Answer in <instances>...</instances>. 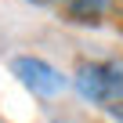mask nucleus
Returning a JSON list of instances; mask_svg holds the SVG:
<instances>
[{
    "label": "nucleus",
    "mask_w": 123,
    "mask_h": 123,
    "mask_svg": "<svg viewBox=\"0 0 123 123\" xmlns=\"http://www.w3.org/2000/svg\"><path fill=\"white\" fill-rule=\"evenodd\" d=\"M11 73L22 80V87H29L40 98H54V94L65 91V76H62L54 65L40 62V58H15L11 62Z\"/></svg>",
    "instance_id": "2"
},
{
    "label": "nucleus",
    "mask_w": 123,
    "mask_h": 123,
    "mask_svg": "<svg viewBox=\"0 0 123 123\" xmlns=\"http://www.w3.org/2000/svg\"><path fill=\"white\" fill-rule=\"evenodd\" d=\"M109 116H112L116 123H123V101H116V105H109Z\"/></svg>",
    "instance_id": "4"
},
{
    "label": "nucleus",
    "mask_w": 123,
    "mask_h": 123,
    "mask_svg": "<svg viewBox=\"0 0 123 123\" xmlns=\"http://www.w3.org/2000/svg\"><path fill=\"white\" fill-rule=\"evenodd\" d=\"M76 91L105 109L123 101V62H83L76 69Z\"/></svg>",
    "instance_id": "1"
},
{
    "label": "nucleus",
    "mask_w": 123,
    "mask_h": 123,
    "mask_svg": "<svg viewBox=\"0 0 123 123\" xmlns=\"http://www.w3.org/2000/svg\"><path fill=\"white\" fill-rule=\"evenodd\" d=\"M58 11L76 25H98L105 15H112V0H58Z\"/></svg>",
    "instance_id": "3"
},
{
    "label": "nucleus",
    "mask_w": 123,
    "mask_h": 123,
    "mask_svg": "<svg viewBox=\"0 0 123 123\" xmlns=\"http://www.w3.org/2000/svg\"><path fill=\"white\" fill-rule=\"evenodd\" d=\"M112 15H116V18H123V0H112Z\"/></svg>",
    "instance_id": "5"
},
{
    "label": "nucleus",
    "mask_w": 123,
    "mask_h": 123,
    "mask_svg": "<svg viewBox=\"0 0 123 123\" xmlns=\"http://www.w3.org/2000/svg\"><path fill=\"white\" fill-rule=\"evenodd\" d=\"M36 4H58V0H36Z\"/></svg>",
    "instance_id": "6"
}]
</instances>
